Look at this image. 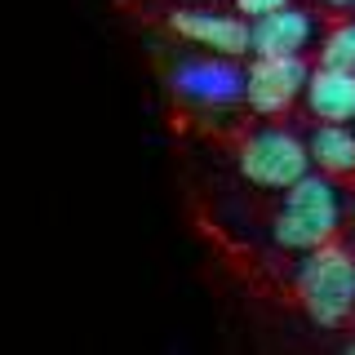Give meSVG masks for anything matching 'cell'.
Here are the masks:
<instances>
[{
  "label": "cell",
  "mask_w": 355,
  "mask_h": 355,
  "mask_svg": "<svg viewBox=\"0 0 355 355\" xmlns=\"http://www.w3.org/2000/svg\"><path fill=\"white\" fill-rule=\"evenodd\" d=\"M315 44V18L297 5L253 18V53H306Z\"/></svg>",
  "instance_id": "ba28073f"
},
{
  "label": "cell",
  "mask_w": 355,
  "mask_h": 355,
  "mask_svg": "<svg viewBox=\"0 0 355 355\" xmlns=\"http://www.w3.org/2000/svg\"><path fill=\"white\" fill-rule=\"evenodd\" d=\"M351 351H355V342H351Z\"/></svg>",
  "instance_id": "5bb4252c"
},
{
  "label": "cell",
  "mask_w": 355,
  "mask_h": 355,
  "mask_svg": "<svg viewBox=\"0 0 355 355\" xmlns=\"http://www.w3.org/2000/svg\"><path fill=\"white\" fill-rule=\"evenodd\" d=\"M342 218H347V200L338 191V178L311 169L284 191V205L271 222V240L288 253H306L338 240Z\"/></svg>",
  "instance_id": "6da1fadb"
},
{
  "label": "cell",
  "mask_w": 355,
  "mask_h": 355,
  "mask_svg": "<svg viewBox=\"0 0 355 355\" xmlns=\"http://www.w3.org/2000/svg\"><path fill=\"white\" fill-rule=\"evenodd\" d=\"M169 31L196 49L253 58V18H244L240 9H178L169 14Z\"/></svg>",
  "instance_id": "8992f818"
},
{
  "label": "cell",
  "mask_w": 355,
  "mask_h": 355,
  "mask_svg": "<svg viewBox=\"0 0 355 355\" xmlns=\"http://www.w3.org/2000/svg\"><path fill=\"white\" fill-rule=\"evenodd\" d=\"M293 293L315 329H342L355 320V253L338 240L306 249L293 271Z\"/></svg>",
  "instance_id": "7a4b0ae2"
},
{
  "label": "cell",
  "mask_w": 355,
  "mask_h": 355,
  "mask_svg": "<svg viewBox=\"0 0 355 355\" xmlns=\"http://www.w3.org/2000/svg\"><path fill=\"white\" fill-rule=\"evenodd\" d=\"M320 5H324V9H338V14H342V9H355V0H320Z\"/></svg>",
  "instance_id": "7c38bea8"
},
{
  "label": "cell",
  "mask_w": 355,
  "mask_h": 355,
  "mask_svg": "<svg viewBox=\"0 0 355 355\" xmlns=\"http://www.w3.org/2000/svg\"><path fill=\"white\" fill-rule=\"evenodd\" d=\"M306 111L315 120H338V125H355V67H329L315 62L306 80Z\"/></svg>",
  "instance_id": "52a82bcc"
},
{
  "label": "cell",
  "mask_w": 355,
  "mask_h": 355,
  "mask_svg": "<svg viewBox=\"0 0 355 355\" xmlns=\"http://www.w3.org/2000/svg\"><path fill=\"white\" fill-rule=\"evenodd\" d=\"M311 71L315 67L306 62V53H253L249 80H244V103L262 120L284 116L288 107H297L306 98Z\"/></svg>",
  "instance_id": "277c9868"
},
{
  "label": "cell",
  "mask_w": 355,
  "mask_h": 355,
  "mask_svg": "<svg viewBox=\"0 0 355 355\" xmlns=\"http://www.w3.org/2000/svg\"><path fill=\"white\" fill-rule=\"evenodd\" d=\"M311 164L329 178H355V125H338V120H315L311 129Z\"/></svg>",
  "instance_id": "9c48e42d"
},
{
  "label": "cell",
  "mask_w": 355,
  "mask_h": 355,
  "mask_svg": "<svg viewBox=\"0 0 355 355\" xmlns=\"http://www.w3.org/2000/svg\"><path fill=\"white\" fill-rule=\"evenodd\" d=\"M293 5V0H236V9L244 18H262V14H275V9Z\"/></svg>",
  "instance_id": "8fae6325"
},
{
  "label": "cell",
  "mask_w": 355,
  "mask_h": 355,
  "mask_svg": "<svg viewBox=\"0 0 355 355\" xmlns=\"http://www.w3.org/2000/svg\"><path fill=\"white\" fill-rule=\"evenodd\" d=\"M244 80H249V67H240V58H227V53H200V58H187L173 67L169 85L178 98L196 107H231L244 103Z\"/></svg>",
  "instance_id": "5b68a950"
},
{
  "label": "cell",
  "mask_w": 355,
  "mask_h": 355,
  "mask_svg": "<svg viewBox=\"0 0 355 355\" xmlns=\"http://www.w3.org/2000/svg\"><path fill=\"white\" fill-rule=\"evenodd\" d=\"M320 62L329 67H355V18H342L320 36Z\"/></svg>",
  "instance_id": "30bf717a"
},
{
  "label": "cell",
  "mask_w": 355,
  "mask_h": 355,
  "mask_svg": "<svg viewBox=\"0 0 355 355\" xmlns=\"http://www.w3.org/2000/svg\"><path fill=\"white\" fill-rule=\"evenodd\" d=\"M240 178L249 187H258V191H288V187L297 182V178H306L315 164H311V142L297 138L293 129L284 125H262L253 129L249 138L240 142Z\"/></svg>",
  "instance_id": "3957f363"
},
{
  "label": "cell",
  "mask_w": 355,
  "mask_h": 355,
  "mask_svg": "<svg viewBox=\"0 0 355 355\" xmlns=\"http://www.w3.org/2000/svg\"><path fill=\"white\" fill-rule=\"evenodd\" d=\"M351 227H355V205H351Z\"/></svg>",
  "instance_id": "4fadbf2b"
}]
</instances>
